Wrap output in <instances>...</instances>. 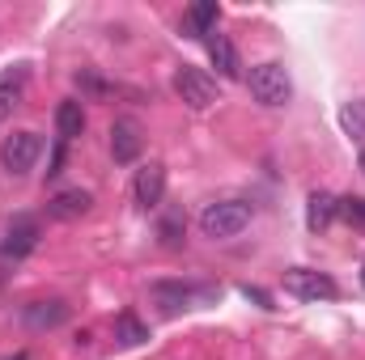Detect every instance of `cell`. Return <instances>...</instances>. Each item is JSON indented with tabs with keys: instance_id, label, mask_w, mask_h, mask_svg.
<instances>
[{
	"instance_id": "obj_1",
	"label": "cell",
	"mask_w": 365,
	"mask_h": 360,
	"mask_svg": "<svg viewBox=\"0 0 365 360\" xmlns=\"http://www.w3.org/2000/svg\"><path fill=\"white\" fill-rule=\"evenodd\" d=\"M247 225H251V203H242V199H217V203H204V212H200V233L212 242H230Z\"/></svg>"
},
{
	"instance_id": "obj_2",
	"label": "cell",
	"mask_w": 365,
	"mask_h": 360,
	"mask_svg": "<svg viewBox=\"0 0 365 360\" xmlns=\"http://www.w3.org/2000/svg\"><path fill=\"white\" fill-rule=\"evenodd\" d=\"M247 90H251V97H255L259 106L276 110V106H284V102L293 97V81H289L284 64L268 60V64H255V68H251V77H247Z\"/></svg>"
},
{
	"instance_id": "obj_3",
	"label": "cell",
	"mask_w": 365,
	"mask_h": 360,
	"mask_svg": "<svg viewBox=\"0 0 365 360\" xmlns=\"http://www.w3.org/2000/svg\"><path fill=\"white\" fill-rule=\"evenodd\" d=\"M38 153H43V136H38V132H13V136H4V144H0V166H4L13 179H21V174L34 170Z\"/></svg>"
},
{
	"instance_id": "obj_4",
	"label": "cell",
	"mask_w": 365,
	"mask_h": 360,
	"mask_svg": "<svg viewBox=\"0 0 365 360\" xmlns=\"http://www.w3.org/2000/svg\"><path fill=\"white\" fill-rule=\"evenodd\" d=\"M175 93L182 97V106H191V110L217 106V81L204 68H191V64H182L179 73H175Z\"/></svg>"
},
{
	"instance_id": "obj_5",
	"label": "cell",
	"mask_w": 365,
	"mask_h": 360,
	"mask_svg": "<svg viewBox=\"0 0 365 360\" xmlns=\"http://www.w3.org/2000/svg\"><path fill=\"white\" fill-rule=\"evenodd\" d=\"M284 292H293L297 301H336L340 288L331 275L323 271H310V268H289L284 271Z\"/></svg>"
},
{
	"instance_id": "obj_6",
	"label": "cell",
	"mask_w": 365,
	"mask_h": 360,
	"mask_svg": "<svg viewBox=\"0 0 365 360\" xmlns=\"http://www.w3.org/2000/svg\"><path fill=\"white\" fill-rule=\"evenodd\" d=\"M140 149H145L140 123L136 119H115L110 123V157H115V166H132L140 157Z\"/></svg>"
},
{
	"instance_id": "obj_7",
	"label": "cell",
	"mask_w": 365,
	"mask_h": 360,
	"mask_svg": "<svg viewBox=\"0 0 365 360\" xmlns=\"http://www.w3.org/2000/svg\"><path fill=\"white\" fill-rule=\"evenodd\" d=\"M34 246H38V221H34V216H13V221H9V229H4L0 255L17 263V259H26Z\"/></svg>"
},
{
	"instance_id": "obj_8",
	"label": "cell",
	"mask_w": 365,
	"mask_h": 360,
	"mask_svg": "<svg viewBox=\"0 0 365 360\" xmlns=\"http://www.w3.org/2000/svg\"><path fill=\"white\" fill-rule=\"evenodd\" d=\"M149 297L166 309V314H179L187 305H195L200 297H208L204 288H195V284H182V280H158L153 288H149Z\"/></svg>"
},
{
	"instance_id": "obj_9",
	"label": "cell",
	"mask_w": 365,
	"mask_h": 360,
	"mask_svg": "<svg viewBox=\"0 0 365 360\" xmlns=\"http://www.w3.org/2000/svg\"><path fill=\"white\" fill-rule=\"evenodd\" d=\"M132 195H136V203H140L145 212L158 208L162 195H166V166H162V162L140 166V170H136V182H132Z\"/></svg>"
},
{
	"instance_id": "obj_10",
	"label": "cell",
	"mask_w": 365,
	"mask_h": 360,
	"mask_svg": "<svg viewBox=\"0 0 365 360\" xmlns=\"http://www.w3.org/2000/svg\"><path fill=\"white\" fill-rule=\"evenodd\" d=\"M21 322H26L30 331H56V327L68 322V305H64L60 297H51V301H30V305H21Z\"/></svg>"
},
{
	"instance_id": "obj_11",
	"label": "cell",
	"mask_w": 365,
	"mask_h": 360,
	"mask_svg": "<svg viewBox=\"0 0 365 360\" xmlns=\"http://www.w3.org/2000/svg\"><path fill=\"white\" fill-rule=\"evenodd\" d=\"M90 208H93V195L81 191V186H64V191H56V195L47 199V212H51L56 221H81Z\"/></svg>"
},
{
	"instance_id": "obj_12",
	"label": "cell",
	"mask_w": 365,
	"mask_h": 360,
	"mask_svg": "<svg viewBox=\"0 0 365 360\" xmlns=\"http://www.w3.org/2000/svg\"><path fill=\"white\" fill-rule=\"evenodd\" d=\"M26 81H30V68L26 64H13L9 73H0V123L13 119V110H17L21 93H26Z\"/></svg>"
},
{
	"instance_id": "obj_13",
	"label": "cell",
	"mask_w": 365,
	"mask_h": 360,
	"mask_svg": "<svg viewBox=\"0 0 365 360\" xmlns=\"http://www.w3.org/2000/svg\"><path fill=\"white\" fill-rule=\"evenodd\" d=\"M208 60H212V68H217L225 81L242 77V60H238V47H234V38H225V34H212V38H208Z\"/></svg>"
},
{
	"instance_id": "obj_14",
	"label": "cell",
	"mask_w": 365,
	"mask_h": 360,
	"mask_svg": "<svg viewBox=\"0 0 365 360\" xmlns=\"http://www.w3.org/2000/svg\"><path fill=\"white\" fill-rule=\"evenodd\" d=\"M56 132H60V140H77L86 132V106L77 97H68V102L56 106Z\"/></svg>"
},
{
	"instance_id": "obj_15",
	"label": "cell",
	"mask_w": 365,
	"mask_h": 360,
	"mask_svg": "<svg viewBox=\"0 0 365 360\" xmlns=\"http://www.w3.org/2000/svg\"><path fill=\"white\" fill-rule=\"evenodd\" d=\"M331 221H336V195L314 191V195H310V203H306V225H310V233H323Z\"/></svg>"
},
{
	"instance_id": "obj_16",
	"label": "cell",
	"mask_w": 365,
	"mask_h": 360,
	"mask_svg": "<svg viewBox=\"0 0 365 360\" xmlns=\"http://www.w3.org/2000/svg\"><path fill=\"white\" fill-rule=\"evenodd\" d=\"M187 21L195 26V34H208V38H212V34H217V21H221V9H217L212 0H200V4L187 9Z\"/></svg>"
},
{
	"instance_id": "obj_17",
	"label": "cell",
	"mask_w": 365,
	"mask_h": 360,
	"mask_svg": "<svg viewBox=\"0 0 365 360\" xmlns=\"http://www.w3.org/2000/svg\"><path fill=\"white\" fill-rule=\"evenodd\" d=\"M115 335H119L123 348H140V344L149 339V327H145L136 314H119V318H115Z\"/></svg>"
},
{
	"instance_id": "obj_18",
	"label": "cell",
	"mask_w": 365,
	"mask_h": 360,
	"mask_svg": "<svg viewBox=\"0 0 365 360\" xmlns=\"http://www.w3.org/2000/svg\"><path fill=\"white\" fill-rule=\"evenodd\" d=\"M340 127H344L357 144H365V97L344 102V110H340Z\"/></svg>"
},
{
	"instance_id": "obj_19",
	"label": "cell",
	"mask_w": 365,
	"mask_h": 360,
	"mask_svg": "<svg viewBox=\"0 0 365 360\" xmlns=\"http://www.w3.org/2000/svg\"><path fill=\"white\" fill-rule=\"evenodd\" d=\"M336 216L349 221V225H357V229H365V199L361 195H344V199H336Z\"/></svg>"
},
{
	"instance_id": "obj_20",
	"label": "cell",
	"mask_w": 365,
	"mask_h": 360,
	"mask_svg": "<svg viewBox=\"0 0 365 360\" xmlns=\"http://www.w3.org/2000/svg\"><path fill=\"white\" fill-rule=\"evenodd\" d=\"M182 229H187V221H182V216H166V221H162V242H166V246H179Z\"/></svg>"
},
{
	"instance_id": "obj_21",
	"label": "cell",
	"mask_w": 365,
	"mask_h": 360,
	"mask_svg": "<svg viewBox=\"0 0 365 360\" xmlns=\"http://www.w3.org/2000/svg\"><path fill=\"white\" fill-rule=\"evenodd\" d=\"M60 170H64V140H60V144H56V153H51V166H47V179H56Z\"/></svg>"
},
{
	"instance_id": "obj_22",
	"label": "cell",
	"mask_w": 365,
	"mask_h": 360,
	"mask_svg": "<svg viewBox=\"0 0 365 360\" xmlns=\"http://www.w3.org/2000/svg\"><path fill=\"white\" fill-rule=\"evenodd\" d=\"M13 360H30V356H26V352H17V356H13Z\"/></svg>"
},
{
	"instance_id": "obj_23",
	"label": "cell",
	"mask_w": 365,
	"mask_h": 360,
	"mask_svg": "<svg viewBox=\"0 0 365 360\" xmlns=\"http://www.w3.org/2000/svg\"><path fill=\"white\" fill-rule=\"evenodd\" d=\"M361 170H365V144H361Z\"/></svg>"
},
{
	"instance_id": "obj_24",
	"label": "cell",
	"mask_w": 365,
	"mask_h": 360,
	"mask_svg": "<svg viewBox=\"0 0 365 360\" xmlns=\"http://www.w3.org/2000/svg\"><path fill=\"white\" fill-rule=\"evenodd\" d=\"M361 284H365V268H361Z\"/></svg>"
}]
</instances>
